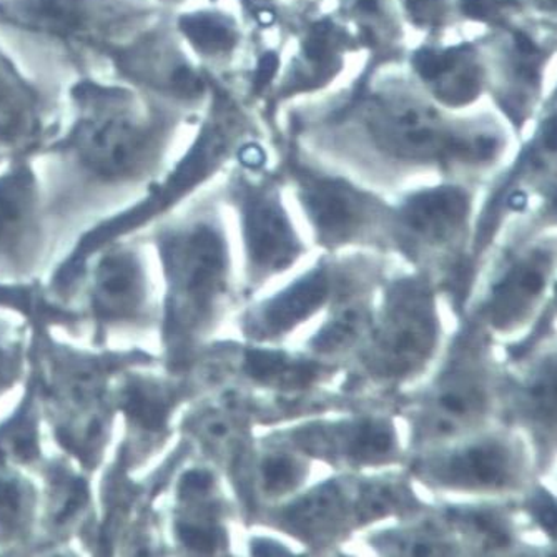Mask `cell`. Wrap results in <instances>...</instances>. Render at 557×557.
<instances>
[{
	"label": "cell",
	"instance_id": "obj_6",
	"mask_svg": "<svg viewBox=\"0 0 557 557\" xmlns=\"http://www.w3.org/2000/svg\"><path fill=\"white\" fill-rule=\"evenodd\" d=\"M245 242L251 265L273 273L292 265L298 242L278 203L265 197L251 198L245 207Z\"/></svg>",
	"mask_w": 557,
	"mask_h": 557
},
{
	"label": "cell",
	"instance_id": "obj_23",
	"mask_svg": "<svg viewBox=\"0 0 557 557\" xmlns=\"http://www.w3.org/2000/svg\"><path fill=\"white\" fill-rule=\"evenodd\" d=\"M468 533L476 534L487 546H505L508 544V533L503 528L502 519L484 511H468L456 515Z\"/></svg>",
	"mask_w": 557,
	"mask_h": 557
},
{
	"label": "cell",
	"instance_id": "obj_19",
	"mask_svg": "<svg viewBox=\"0 0 557 557\" xmlns=\"http://www.w3.org/2000/svg\"><path fill=\"white\" fill-rule=\"evenodd\" d=\"M363 310L357 305H346L333 320H330L314 336L313 348L318 354H333L336 349L345 348L357 339L363 325Z\"/></svg>",
	"mask_w": 557,
	"mask_h": 557
},
{
	"label": "cell",
	"instance_id": "obj_2",
	"mask_svg": "<svg viewBox=\"0 0 557 557\" xmlns=\"http://www.w3.org/2000/svg\"><path fill=\"white\" fill-rule=\"evenodd\" d=\"M172 283L170 321L173 329L200 325L223 289L226 253L222 238L209 226H198L165 248Z\"/></svg>",
	"mask_w": 557,
	"mask_h": 557
},
{
	"label": "cell",
	"instance_id": "obj_27",
	"mask_svg": "<svg viewBox=\"0 0 557 557\" xmlns=\"http://www.w3.org/2000/svg\"><path fill=\"white\" fill-rule=\"evenodd\" d=\"M276 67H278V59H276V55H273V53H267V55L261 59L257 72L258 89H261L267 82H270V78L275 75Z\"/></svg>",
	"mask_w": 557,
	"mask_h": 557
},
{
	"label": "cell",
	"instance_id": "obj_12",
	"mask_svg": "<svg viewBox=\"0 0 557 557\" xmlns=\"http://www.w3.org/2000/svg\"><path fill=\"white\" fill-rule=\"evenodd\" d=\"M484 396L468 376L453 373L437 386L430 408V423L436 433H455L483 411Z\"/></svg>",
	"mask_w": 557,
	"mask_h": 557
},
{
	"label": "cell",
	"instance_id": "obj_13",
	"mask_svg": "<svg viewBox=\"0 0 557 557\" xmlns=\"http://www.w3.org/2000/svg\"><path fill=\"white\" fill-rule=\"evenodd\" d=\"M245 371L251 380L273 388H305L317 380L320 368L313 361L292 358L272 349H248Z\"/></svg>",
	"mask_w": 557,
	"mask_h": 557
},
{
	"label": "cell",
	"instance_id": "obj_26",
	"mask_svg": "<svg viewBox=\"0 0 557 557\" xmlns=\"http://www.w3.org/2000/svg\"><path fill=\"white\" fill-rule=\"evenodd\" d=\"M17 351L14 345L0 336V388L8 386L17 370Z\"/></svg>",
	"mask_w": 557,
	"mask_h": 557
},
{
	"label": "cell",
	"instance_id": "obj_3",
	"mask_svg": "<svg viewBox=\"0 0 557 557\" xmlns=\"http://www.w3.org/2000/svg\"><path fill=\"white\" fill-rule=\"evenodd\" d=\"M426 473L443 486L483 491L508 486L518 473L516 453L502 440L468 443L424 465Z\"/></svg>",
	"mask_w": 557,
	"mask_h": 557
},
{
	"label": "cell",
	"instance_id": "obj_9",
	"mask_svg": "<svg viewBox=\"0 0 557 557\" xmlns=\"http://www.w3.org/2000/svg\"><path fill=\"white\" fill-rule=\"evenodd\" d=\"M355 509L351 496L338 481H329L311 490L283 511V522L305 541L329 540L339 533Z\"/></svg>",
	"mask_w": 557,
	"mask_h": 557
},
{
	"label": "cell",
	"instance_id": "obj_20",
	"mask_svg": "<svg viewBox=\"0 0 557 557\" xmlns=\"http://www.w3.org/2000/svg\"><path fill=\"white\" fill-rule=\"evenodd\" d=\"M263 487L270 494H285L304 481L305 468L286 453H272L260 465Z\"/></svg>",
	"mask_w": 557,
	"mask_h": 557
},
{
	"label": "cell",
	"instance_id": "obj_29",
	"mask_svg": "<svg viewBox=\"0 0 557 557\" xmlns=\"http://www.w3.org/2000/svg\"><path fill=\"white\" fill-rule=\"evenodd\" d=\"M466 14L473 15V17H486L491 11L490 0H465Z\"/></svg>",
	"mask_w": 557,
	"mask_h": 557
},
{
	"label": "cell",
	"instance_id": "obj_5",
	"mask_svg": "<svg viewBox=\"0 0 557 557\" xmlns=\"http://www.w3.org/2000/svg\"><path fill=\"white\" fill-rule=\"evenodd\" d=\"M330 288L329 272L318 267L257 308L247 321L248 335L257 339L285 335L325 304Z\"/></svg>",
	"mask_w": 557,
	"mask_h": 557
},
{
	"label": "cell",
	"instance_id": "obj_4",
	"mask_svg": "<svg viewBox=\"0 0 557 557\" xmlns=\"http://www.w3.org/2000/svg\"><path fill=\"white\" fill-rule=\"evenodd\" d=\"M298 445L317 456L345 459L357 465H373L395 451V430L388 421H345L335 424H310L295 434Z\"/></svg>",
	"mask_w": 557,
	"mask_h": 557
},
{
	"label": "cell",
	"instance_id": "obj_18",
	"mask_svg": "<svg viewBox=\"0 0 557 557\" xmlns=\"http://www.w3.org/2000/svg\"><path fill=\"white\" fill-rule=\"evenodd\" d=\"M408 503V491L405 487L376 481V483L361 486L358 499L355 502V511L358 518L373 521L406 508Z\"/></svg>",
	"mask_w": 557,
	"mask_h": 557
},
{
	"label": "cell",
	"instance_id": "obj_1",
	"mask_svg": "<svg viewBox=\"0 0 557 557\" xmlns=\"http://www.w3.org/2000/svg\"><path fill=\"white\" fill-rule=\"evenodd\" d=\"M436 336V311L430 288L420 280H401L386 295L368 363L383 376L413 373L430 358Z\"/></svg>",
	"mask_w": 557,
	"mask_h": 557
},
{
	"label": "cell",
	"instance_id": "obj_30",
	"mask_svg": "<svg viewBox=\"0 0 557 557\" xmlns=\"http://www.w3.org/2000/svg\"><path fill=\"white\" fill-rule=\"evenodd\" d=\"M240 159L247 166H258L263 163L265 156H263L261 149H258L257 145H248L247 149L242 150Z\"/></svg>",
	"mask_w": 557,
	"mask_h": 557
},
{
	"label": "cell",
	"instance_id": "obj_21",
	"mask_svg": "<svg viewBox=\"0 0 557 557\" xmlns=\"http://www.w3.org/2000/svg\"><path fill=\"white\" fill-rule=\"evenodd\" d=\"M182 27L194 42L201 46V49H225L232 40L230 28L219 18L210 17V15L185 17Z\"/></svg>",
	"mask_w": 557,
	"mask_h": 557
},
{
	"label": "cell",
	"instance_id": "obj_25",
	"mask_svg": "<svg viewBox=\"0 0 557 557\" xmlns=\"http://www.w3.org/2000/svg\"><path fill=\"white\" fill-rule=\"evenodd\" d=\"M414 64L424 78H434L448 69L449 57L436 55L433 52H420L414 57Z\"/></svg>",
	"mask_w": 557,
	"mask_h": 557
},
{
	"label": "cell",
	"instance_id": "obj_11",
	"mask_svg": "<svg viewBox=\"0 0 557 557\" xmlns=\"http://www.w3.org/2000/svg\"><path fill=\"white\" fill-rule=\"evenodd\" d=\"M320 237L330 244L348 240L363 222L360 198L336 184H317L304 197Z\"/></svg>",
	"mask_w": 557,
	"mask_h": 557
},
{
	"label": "cell",
	"instance_id": "obj_22",
	"mask_svg": "<svg viewBox=\"0 0 557 557\" xmlns=\"http://www.w3.org/2000/svg\"><path fill=\"white\" fill-rule=\"evenodd\" d=\"M381 546L396 547V554L403 556H445L451 554L448 544L430 533L388 534L381 541ZM386 549V550H388Z\"/></svg>",
	"mask_w": 557,
	"mask_h": 557
},
{
	"label": "cell",
	"instance_id": "obj_31",
	"mask_svg": "<svg viewBox=\"0 0 557 557\" xmlns=\"http://www.w3.org/2000/svg\"><path fill=\"white\" fill-rule=\"evenodd\" d=\"M516 44H518V49L521 50L525 55H531V53L536 52V46H534L533 40L530 37H525L524 34H518L516 36Z\"/></svg>",
	"mask_w": 557,
	"mask_h": 557
},
{
	"label": "cell",
	"instance_id": "obj_10",
	"mask_svg": "<svg viewBox=\"0 0 557 557\" xmlns=\"http://www.w3.org/2000/svg\"><path fill=\"white\" fill-rule=\"evenodd\" d=\"M468 213V198L458 188L443 187L423 191L403 209V223L417 240L443 244L455 235Z\"/></svg>",
	"mask_w": 557,
	"mask_h": 557
},
{
	"label": "cell",
	"instance_id": "obj_17",
	"mask_svg": "<svg viewBox=\"0 0 557 557\" xmlns=\"http://www.w3.org/2000/svg\"><path fill=\"white\" fill-rule=\"evenodd\" d=\"M33 493L15 478H0V540H11L27 524Z\"/></svg>",
	"mask_w": 557,
	"mask_h": 557
},
{
	"label": "cell",
	"instance_id": "obj_16",
	"mask_svg": "<svg viewBox=\"0 0 557 557\" xmlns=\"http://www.w3.org/2000/svg\"><path fill=\"white\" fill-rule=\"evenodd\" d=\"M49 511L55 528L72 525L87 506L89 493L81 478L72 476L64 469H57L49 493Z\"/></svg>",
	"mask_w": 557,
	"mask_h": 557
},
{
	"label": "cell",
	"instance_id": "obj_14",
	"mask_svg": "<svg viewBox=\"0 0 557 557\" xmlns=\"http://www.w3.org/2000/svg\"><path fill=\"white\" fill-rule=\"evenodd\" d=\"M124 408L138 430L149 434L159 433L169 418L172 396L160 383L134 380L125 388Z\"/></svg>",
	"mask_w": 557,
	"mask_h": 557
},
{
	"label": "cell",
	"instance_id": "obj_15",
	"mask_svg": "<svg viewBox=\"0 0 557 557\" xmlns=\"http://www.w3.org/2000/svg\"><path fill=\"white\" fill-rule=\"evenodd\" d=\"M28 185L12 177L0 185V255L14 253L27 225Z\"/></svg>",
	"mask_w": 557,
	"mask_h": 557
},
{
	"label": "cell",
	"instance_id": "obj_28",
	"mask_svg": "<svg viewBox=\"0 0 557 557\" xmlns=\"http://www.w3.org/2000/svg\"><path fill=\"white\" fill-rule=\"evenodd\" d=\"M253 554L257 556H282V554H289V550L273 541L257 540L253 541Z\"/></svg>",
	"mask_w": 557,
	"mask_h": 557
},
{
	"label": "cell",
	"instance_id": "obj_8",
	"mask_svg": "<svg viewBox=\"0 0 557 557\" xmlns=\"http://www.w3.org/2000/svg\"><path fill=\"white\" fill-rule=\"evenodd\" d=\"M145 300L144 270L127 251L109 253L96 270L94 305L103 320L135 317Z\"/></svg>",
	"mask_w": 557,
	"mask_h": 557
},
{
	"label": "cell",
	"instance_id": "obj_24",
	"mask_svg": "<svg viewBox=\"0 0 557 557\" xmlns=\"http://www.w3.org/2000/svg\"><path fill=\"white\" fill-rule=\"evenodd\" d=\"M531 511H533L536 521L543 525L544 531L554 536V533H556V503L546 491L534 494L533 502H531Z\"/></svg>",
	"mask_w": 557,
	"mask_h": 557
},
{
	"label": "cell",
	"instance_id": "obj_7",
	"mask_svg": "<svg viewBox=\"0 0 557 557\" xmlns=\"http://www.w3.org/2000/svg\"><path fill=\"white\" fill-rule=\"evenodd\" d=\"M549 257L531 253L515 261L497 280L487 300V317L497 330H509L524 320L546 288Z\"/></svg>",
	"mask_w": 557,
	"mask_h": 557
}]
</instances>
